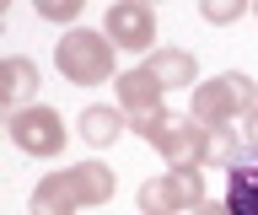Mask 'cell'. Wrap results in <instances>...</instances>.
<instances>
[{"mask_svg": "<svg viewBox=\"0 0 258 215\" xmlns=\"http://www.w3.org/2000/svg\"><path fill=\"white\" fill-rule=\"evenodd\" d=\"M242 134H247V151H258V108L247 113V124H242Z\"/></svg>", "mask_w": 258, "mask_h": 215, "instance_id": "15", "label": "cell"}, {"mask_svg": "<svg viewBox=\"0 0 258 215\" xmlns=\"http://www.w3.org/2000/svg\"><path fill=\"white\" fill-rule=\"evenodd\" d=\"M32 11H38L43 22H54V27L70 33V27L81 22V11H86V0H32Z\"/></svg>", "mask_w": 258, "mask_h": 215, "instance_id": "14", "label": "cell"}, {"mask_svg": "<svg viewBox=\"0 0 258 215\" xmlns=\"http://www.w3.org/2000/svg\"><path fill=\"white\" fill-rule=\"evenodd\" d=\"M140 215H194L205 204V172H156L140 183Z\"/></svg>", "mask_w": 258, "mask_h": 215, "instance_id": "6", "label": "cell"}, {"mask_svg": "<svg viewBox=\"0 0 258 215\" xmlns=\"http://www.w3.org/2000/svg\"><path fill=\"white\" fill-rule=\"evenodd\" d=\"M113 92H118V108H124V118H129V134H140V129H151L156 118H167V86L145 65L140 70H118Z\"/></svg>", "mask_w": 258, "mask_h": 215, "instance_id": "7", "label": "cell"}, {"mask_svg": "<svg viewBox=\"0 0 258 215\" xmlns=\"http://www.w3.org/2000/svg\"><path fill=\"white\" fill-rule=\"evenodd\" d=\"M54 70H59L70 86L118 81V43H113L108 33H92V27H70V33L54 43Z\"/></svg>", "mask_w": 258, "mask_h": 215, "instance_id": "2", "label": "cell"}, {"mask_svg": "<svg viewBox=\"0 0 258 215\" xmlns=\"http://www.w3.org/2000/svg\"><path fill=\"white\" fill-rule=\"evenodd\" d=\"M253 11H258V0H253Z\"/></svg>", "mask_w": 258, "mask_h": 215, "instance_id": "18", "label": "cell"}, {"mask_svg": "<svg viewBox=\"0 0 258 215\" xmlns=\"http://www.w3.org/2000/svg\"><path fill=\"white\" fill-rule=\"evenodd\" d=\"M226 210L231 215H258V151L237 156V162L226 167Z\"/></svg>", "mask_w": 258, "mask_h": 215, "instance_id": "9", "label": "cell"}, {"mask_svg": "<svg viewBox=\"0 0 258 215\" xmlns=\"http://www.w3.org/2000/svg\"><path fill=\"white\" fill-rule=\"evenodd\" d=\"M32 92H38V65L27 54H6V65H0V102L16 113V108H32Z\"/></svg>", "mask_w": 258, "mask_h": 215, "instance_id": "11", "label": "cell"}, {"mask_svg": "<svg viewBox=\"0 0 258 215\" xmlns=\"http://www.w3.org/2000/svg\"><path fill=\"white\" fill-rule=\"evenodd\" d=\"M102 33H108L118 49L151 54L156 49V11H151L145 0H113L108 17H102Z\"/></svg>", "mask_w": 258, "mask_h": 215, "instance_id": "8", "label": "cell"}, {"mask_svg": "<svg viewBox=\"0 0 258 215\" xmlns=\"http://www.w3.org/2000/svg\"><path fill=\"white\" fill-rule=\"evenodd\" d=\"M188 118H199L205 129H231V124H247V113L258 108V81L242 76V70H226L215 81H199L188 92Z\"/></svg>", "mask_w": 258, "mask_h": 215, "instance_id": "3", "label": "cell"}, {"mask_svg": "<svg viewBox=\"0 0 258 215\" xmlns=\"http://www.w3.org/2000/svg\"><path fill=\"white\" fill-rule=\"evenodd\" d=\"M145 70H151L167 92H177V86H188V92H194V86H199V59H194L188 49H172V43H167V49H151Z\"/></svg>", "mask_w": 258, "mask_h": 215, "instance_id": "10", "label": "cell"}, {"mask_svg": "<svg viewBox=\"0 0 258 215\" xmlns=\"http://www.w3.org/2000/svg\"><path fill=\"white\" fill-rule=\"evenodd\" d=\"M253 11V0H199V17L210 22V27H231V22H242Z\"/></svg>", "mask_w": 258, "mask_h": 215, "instance_id": "13", "label": "cell"}, {"mask_svg": "<svg viewBox=\"0 0 258 215\" xmlns=\"http://www.w3.org/2000/svg\"><path fill=\"white\" fill-rule=\"evenodd\" d=\"M6 134H11L16 151H27V156H59L64 140H70V129H64L59 108H48V102H32V108H16L11 118H6Z\"/></svg>", "mask_w": 258, "mask_h": 215, "instance_id": "5", "label": "cell"}, {"mask_svg": "<svg viewBox=\"0 0 258 215\" xmlns=\"http://www.w3.org/2000/svg\"><path fill=\"white\" fill-rule=\"evenodd\" d=\"M124 129H129V118H124V108H102V102H92V108H81V140L86 146H97V151H108V146H118L124 140Z\"/></svg>", "mask_w": 258, "mask_h": 215, "instance_id": "12", "label": "cell"}, {"mask_svg": "<svg viewBox=\"0 0 258 215\" xmlns=\"http://www.w3.org/2000/svg\"><path fill=\"white\" fill-rule=\"evenodd\" d=\"M118 178L108 162H76L59 172H43V183L32 188L27 215H81L86 204H108Z\"/></svg>", "mask_w": 258, "mask_h": 215, "instance_id": "1", "label": "cell"}, {"mask_svg": "<svg viewBox=\"0 0 258 215\" xmlns=\"http://www.w3.org/2000/svg\"><path fill=\"white\" fill-rule=\"evenodd\" d=\"M145 146L161 151V162H167V172H199V167L210 162V129L199 124V118H156L151 129H140Z\"/></svg>", "mask_w": 258, "mask_h": 215, "instance_id": "4", "label": "cell"}, {"mask_svg": "<svg viewBox=\"0 0 258 215\" xmlns=\"http://www.w3.org/2000/svg\"><path fill=\"white\" fill-rule=\"evenodd\" d=\"M194 215H231V210H226V199H205V204H199Z\"/></svg>", "mask_w": 258, "mask_h": 215, "instance_id": "16", "label": "cell"}, {"mask_svg": "<svg viewBox=\"0 0 258 215\" xmlns=\"http://www.w3.org/2000/svg\"><path fill=\"white\" fill-rule=\"evenodd\" d=\"M145 6H156V0H145Z\"/></svg>", "mask_w": 258, "mask_h": 215, "instance_id": "17", "label": "cell"}]
</instances>
